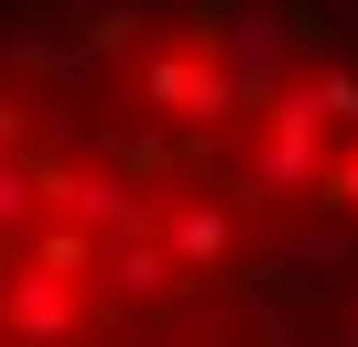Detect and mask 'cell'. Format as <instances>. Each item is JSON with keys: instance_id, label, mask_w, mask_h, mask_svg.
Wrapping results in <instances>:
<instances>
[{"instance_id": "6da1fadb", "label": "cell", "mask_w": 358, "mask_h": 347, "mask_svg": "<svg viewBox=\"0 0 358 347\" xmlns=\"http://www.w3.org/2000/svg\"><path fill=\"white\" fill-rule=\"evenodd\" d=\"M0 152H22V98L0 87Z\"/></svg>"}]
</instances>
